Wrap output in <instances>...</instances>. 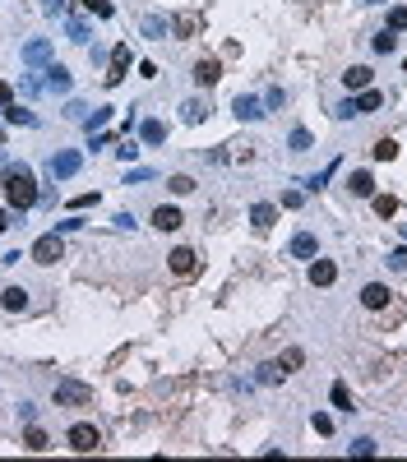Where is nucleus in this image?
Here are the masks:
<instances>
[{
	"instance_id": "nucleus-31",
	"label": "nucleus",
	"mask_w": 407,
	"mask_h": 462,
	"mask_svg": "<svg viewBox=\"0 0 407 462\" xmlns=\"http://www.w3.org/2000/svg\"><path fill=\"white\" fill-rule=\"evenodd\" d=\"M65 32H70V42H88V28H83L79 19H70V23H65Z\"/></svg>"
},
{
	"instance_id": "nucleus-14",
	"label": "nucleus",
	"mask_w": 407,
	"mask_h": 462,
	"mask_svg": "<svg viewBox=\"0 0 407 462\" xmlns=\"http://www.w3.org/2000/svg\"><path fill=\"white\" fill-rule=\"evenodd\" d=\"M292 254H297V259H315V254H319V241H315L310 231H297V236H292Z\"/></svg>"
},
{
	"instance_id": "nucleus-4",
	"label": "nucleus",
	"mask_w": 407,
	"mask_h": 462,
	"mask_svg": "<svg viewBox=\"0 0 407 462\" xmlns=\"http://www.w3.org/2000/svg\"><path fill=\"white\" fill-rule=\"evenodd\" d=\"M70 448H75V453H97V448H102L97 425H75V430H70Z\"/></svg>"
},
{
	"instance_id": "nucleus-26",
	"label": "nucleus",
	"mask_w": 407,
	"mask_h": 462,
	"mask_svg": "<svg viewBox=\"0 0 407 462\" xmlns=\"http://www.w3.org/2000/svg\"><path fill=\"white\" fill-rule=\"evenodd\" d=\"M333 407H338V412H352V393H347V384H333Z\"/></svg>"
},
{
	"instance_id": "nucleus-41",
	"label": "nucleus",
	"mask_w": 407,
	"mask_h": 462,
	"mask_svg": "<svg viewBox=\"0 0 407 462\" xmlns=\"http://www.w3.org/2000/svg\"><path fill=\"white\" fill-rule=\"evenodd\" d=\"M111 121V111L102 107V111H93V116H88V130H97V125H107Z\"/></svg>"
},
{
	"instance_id": "nucleus-5",
	"label": "nucleus",
	"mask_w": 407,
	"mask_h": 462,
	"mask_svg": "<svg viewBox=\"0 0 407 462\" xmlns=\"http://www.w3.org/2000/svg\"><path fill=\"white\" fill-rule=\"evenodd\" d=\"M126 70H130V46L116 42V46H111V61H107V83H111V88L126 79Z\"/></svg>"
},
{
	"instance_id": "nucleus-46",
	"label": "nucleus",
	"mask_w": 407,
	"mask_h": 462,
	"mask_svg": "<svg viewBox=\"0 0 407 462\" xmlns=\"http://www.w3.org/2000/svg\"><path fill=\"white\" fill-rule=\"evenodd\" d=\"M5 227H10V213H5V208H0V236H5Z\"/></svg>"
},
{
	"instance_id": "nucleus-45",
	"label": "nucleus",
	"mask_w": 407,
	"mask_h": 462,
	"mask_svg": "<svg viewBox=\"0 0 407 462\" xmlns=\"http://www.w3.org/2000/svg\"><path fill=\"white\" fill-rule=\"evenodd\" d=\"M389 263H393V268H407V250H393V254H389Z\"/></svg>"
},
{
	"instance_id": "nucleus-8",
	"label": "nucleus",
	"mask_w": 407,
	"mask_h": 462,
	"mask_svg": "<svg viewBox=\"0 0 407 462\" xmlns=\"http://www.w3.org/2000/svg\"><path fill=\"white\" fill-rule=\"evenodd\" d=\"M42 74H47V79H42V88H47V92H70V83H75L65 65H47Z\"/></svg>"
},
{
	"instance_id": "nucleus-36",
	"label": "nucleus",
	"mask_w": 407,
	"mask_h": 462,
	"mask_svg": "<svg viewBox=\"0 0 407 462\" xmlns=\"http://www.w3.org/2000/svg\"><path fill=\"white\" fill-rule=\"evenodd\" d=\"M5 116H10V121H19V125H32V121H37V116H32V111H23V107H10Z\"/></svg>"
},
{
	"instance_id": "nucleus-11",
	"label": "nucleus",
	"mask_w": 407,
	"mask_h": 462,
	"mask_svg": "<svg viewBox=\"0 0 407 462\" xmlns=\"http://www.w3.org/2000/svg\"><path fill=\"white\" fill-rule=\"evenodd\" d=\"M222 79V65L213 61V56H208V61H199L195 65V83H199V88H213V83H218Z\"/></svg>"
},
{
	"instance_id": "nucleus-27",
	"label": "nucleus",
	"mask_w": 407,
	"mask_h": 462,
	"mask_svg": "<svg viewBox=\"0 0 407 462\" xmlns=\"http://www.w3.org/2000/svg\"><path fill=\"white\" fill-rule=\"evenodd\" d=\"M375 213L379 217H393V213H398V199H393V194H375Z\"/></svg>"
},
{
	"instance_id": "nucleus-12",
	"label": "nucleus",
	"mask_w": 407,
	"mask_h": 462,
	"mask_svg": "<svg viewBox=\"0 0 407 462\" xmlns=\"http://www.w3.org/2000/svg\"><path fill=\"white\" fill-rule=\"evenodd\" d=\"M347 190H352L357 199H370V194H375V176H370V171H352V176H347Z\"/></svg>"
},
{
	"instance_id": "nucleus-25",
	"label": "nucleus",
	"mask_w": 407,
	"mask_h": 462,
	"mask_svg": "<svg viewBox=\"0 0 407 462\" xmlns=\"http://www.w3.org/2000/svg\"><path fill=\"white\" fill-rule=\"evenodd\" d=\"M370 153H375V162H393V157H398V143H393V139H379Z\"/></svg>"
},
{
	"instance_id": "nucleus-20",
	"label": "nucleus",
	"mask_w": 407,
	"mask_h": 462,
	"mask_svg": "<svg viewBox=\"0 0 407 462\" xmlns=\"http://www.w3.org/2000/svg\"><path fill=\"white\" fill-rule=\"evenodd\" d=\"M301 361H306V352H301V347H287V352L278 356V370L282 374H292V370H301Z\"/></svg>"
},
{
	"instance_id": "nucleus-1",
	"label": "nucleus",
	"mask_w": 407,
	"mask_h": 462,
	"mask_svg": "<svg viewBox=\"0 0 407 462\" xmlns=\"http://www.w3.org/2000/svg\"><path fill=\"white\" fill-rule=\"evenodd\" d=\"M0 190H5V203H10L14 213H28L32 203H37V181H32V171L23 167V162L5 167V176H0Z\"/></svg>"
},
{
	"instance_id": "nucleus-19",
	"label": "nucleus",
	"mask_w": 407,
	"mask_h": 462,
	"mask_svg": "<svg viewBox=\"0 0 407 462\" xmlns=\"http://www.w3.org/2000/svg\"><path fill=\"white\" fill-rule=\"evenodd\" d=\"M139 134H143V143H153V148H157V143L167 139V125H162V121H143Z\"/></svg>"
},
{
	"instance_id": "nucleus-43",
	"label": "nucleus",
	"mask_w": 407,
	"mask_h": 462,
	"mask_svg": "<svg viewBox=\"0 0 407 462\" xmlns=\"http://www.w3.org/2000/svg\"><path fill=\"white\" fill-rule=\"evenodd\" d=\"M0 107H14V88L10 83H0Z\"/></svg>"
},
{
	"instance_id": "nucleus-17",
	"label": "nucleus",
	"mask_w": 407,
	"mask_h": 462,
	"mask_svg": "<svg viewBox=\"0 0 407 462\" xmlns=\"http://www.w3.org/2000/svg\"><path fill=\"white\" fill-rule=\"evenodd\" d=\"M250 222H255V231H268L273 222H278V208H273V203H255V208H250Z\"/></svg>"
},
{
	"instance_id": "nucleus-30",
	"label": "nucleus",
	"mask_w": 407,
	"mask_h": 462,
	"mask_svg": "<svg viewBox=\"0 0 407 462\" xmlns=\"http://www.w3.org/2000/svg\"><path fill=\"white\" fill-rule=\"evenodd\" d=\"M393 46H398V37H393V32L384 28V32H379V37H375V51H379V56H389Z\"/></svg>"
},
{
	"instance_id": "nucleus-33",
	"label": "nucleus",
	"mask_w": 407,
	"mask_h": 462,
	"mask_svg": "<svg viewBox=\"0 0 407 462\" xmlns=\"http://www.w3.org/2000/svg\"><path fill=\"white\" fill-rule=\"evenodd\" d=\"M143 32H148V37H162V32H167V19H143Z\"/></svg>"
},
{
	"instance_id": "nucleus-47",
	"label": "nucleus",
	"mask_w": 407,
	"mask_h": 462,
	"mask_svg": "<svg viewBox=\"0 0 407 462\" xmlns=\"http://www.w3.org/2000/svg\"><path fill=\"white\" fill-rule=\"evenodd\" d=\"M366 5H379V0H366Z\"/></svg>"
},
{
	"instance_id": "nucleus-44",
	"label": "nucleus",
	"mask_w": 407,
	"mask_h": 462,
	"mask_svg": "<svg viewBox=\"0 0 407 462\" xmlns=\"http://www.w3.org/2000/svg\"><path fill=\"white\" fill-rule=\"evenodd\" d=\"M47 14H56V19H65V0H47Z\"/></svg>"
},
{
	"instance_id": "nucleus-18",
	"label": "nucleus",
	"mask_w": 407,
	"mask_h": 462,
	"mask_svg": "<svg viewBox=\"0 0 407 462\" xmlns=\"http://www.w3.org/2000/svg\"><path fill=\"white\" fill-rule=\"evenodd\" d=\"M236 116H241V121H259V116H264V102H259V97H236Z\"/></svg>"
},
{
	"instance_id": "nucleus-39",
	"label": "nucleus",
	"mask_w": 407,
	"mask_h": 462,
	"mask_svg": "<svg viewBox=\"0 0 407 462\" xmlns=\"http://www.w3.org/2000/svg\"><path fill=\"white\" fill-rule=\"evenodd\" d=\"M282 203H287V208H301V203H306V194H301V190H287V194H282Z\"/></svg>"
},
{
	"instance_id": "nucleus-21",
	"label": "nucleus",
	"mask_w": 407,
	"mask_h": 462,
	"mask_svg": "<svg viewBox=\"0 0 407 462\" xmlns=\"http://www.w3.org/2000/svg\"><path fill=\"white\" fill-rule=\"evenodd\" d=\"M343 83L347 88H370V70H366V65H352V70L343 74Z\"/></svg>"
},
{
	"instance_id": "nucleus-42",
	"label": "nucleus",
	"mask_w": 407,
	"mask_h": 462,
	"mask_svg": "<svg viewBox=\"0 0 407 462\" xmlns=\"http://www.w3.org/2000/svg\"><path fill=\"white\" fill-rule=\"evenodd\" d=\"M116 153L126 157V162H135V157H139V148H135V143H130V139H126V143H121V148H116Z\"/></svg>"
},
{
	"instance_id": "nucleus-10",
	"label": "nucleus",
	"mask_w": 407,
	"mask_h": 462,
	"mask_svg": "<svg viewBox=\"0 0 407 462\" xmlns=\"http://www.w3.org/2000/svg\"><path fill=\"white\" fill-rule=\"evenodd\" d=\"M333 277H338V263H329V259H319V254H315V259H310V282H315V287H333Z\"/></svg>"
},
{
	"instance_id": "nucleus-32",
	"label": "nucleus",
	"mask_w": 407,
	"mask_h": 462,
	"mask_svg": "<svg viewBox=\"0 0 407 462\" xmlns=\"http://www.w3.org/2000/svg\"><path fill=\"white\" fill-rule=\"evenodd\" d=\"M167 185H172V194H190V190H195V181H190V176H172Z\"/></svg>"
},
{
	"instance_id": "nucleus-23",
	"label": "nucleus",
	"mask_w": 407,
	"mask_h": 462,
	"mask_svg": "<svg viewBox=\"0 0 407 462\" xmlns=\"http://www.w3.org/2000/svg\"><path fill=\"white\" fill-rule=\"evenodd\" d=\"M181 116H186V125H199V121H204V116H208V107H204L199 97H190L186 107H181Z\"/></svg>"
},
{
	"instance_id": "nucleus-29",
	"label": "nucleus",
	"mask_w": 407,
	"mask_h": 462,
	"mask_svg": "<svg viewBox=\"0 0 407 462\" xmlns=\"http://www.w3.org/2000/svg\"><path fill=\"white\" fill-rule=\"evenodd\" d=\"M287 143H292V153H306V148H310V130H292Z\"/></svg>"
},
{
	"instance_id": "nucleus-37",
	"label": "nucleus",
	"mask_w": 407,
	"mask_h": 462,
	"mask_svg": "<svg viewBox=\"0 0 407 462\" xmlns=\"http://www.w3.org/2000/svg\"><path fill=\"white\" fill-rule=\"evenodd\" d=\"M352 453H357V458H370V453H375V439H357Z\"/></svg>"
},
{
	"instance_id": "nucleus-3",
	"label": "nucleus",
	"mask_w": 407,
	"mask_h": 462,
	"mask_svg": "<svg viewBox=\"0 0 407 462\" xmlns=\"http://www.w3.org/2000/svg\"><path fill=\"white\" fill-rule=\"evenodd\" d=\"M79 167H83V153H75V148H65V153H56V157L47 162V171L56 176V181H70Z\"/></svg>"
},
{
	"instance_id": "nucleus-35",
	"label": "nucleus",
	"mask_w": 407,
	"mask_h": 462,
	"mask_svg": "<svg viewBox=\"0 0 407 462\" xmlns=\"http://www.w3.org/2000/svg\"><path fill=\"white\" fill-rule=\"evenodd\" d=\"M282 102H287V92H282V88H268V92H264V107H273V111H278Z\"/></svg>"
},
{
	"instance_id": "nucleus-28",
	"label": "nucleus",
	"mask_w": 407,
	"mask_h": 462,
	"mask_svg": "<svg viewBox=\"0 0 407 462\" xmlns=\"http://www.w3.org/2000/svg\"><path fill=\"white\" fill-rule=\"evenodd\" d=\"M407 28V10H403V5H393V10H389V32H403Z\"/></svg>"
},
{
	"instance_id": "nucleus-13",
	"label": "nucleus",
	"mask_w": 407,
	"mask_h": 462,
	"mask_svg": "<svg viewBox=\"0 0 407 462\" xmlns=\"http://www.w3.org/2000/svg\"><path fill=\"white\" fill-rule=\"evenodd\" d=\"M361 305L366 310H384L389 305V287H384V282H370V287L361 292Z\"/></svg>"
},
{
	"instance_id": "nucleus-15",
	"label": "nucleus",
	"mask_w": 407,
	"mask_h": 462,
	"mask_svg": "<svg viewBox=\"0 0 407 462\" xmlns=\"http://www.w3.org/2000/svg\"><path fill=\"white\" fill-rule=\"evenodd\" d=\"M181 222H186V217H181V208H167V203H162V208H153V227L157 231H176Z\"/></svg>"
},
{
	"instance_id": "nucleus-2",
	"label": "nucleus",
	"mask_w": 407,
	"mask_h": 462,
	"mask_svg": "<svg viewBox=\"0 0 407 462\" xmlns=\"http://www.w3.org/2000/svg\"><path fill=\"white\" fill-rule=\"evenodd\" d=\"M93 402V388L79 384V379H56V407H83Z\"/></svg>"
},
{
	"instance_id": "nucleus-22",
	"label": "nucleus",
	"mask_w": 407,
	"mask_h": 462,
	"mask_svg": "<svg viewBox=\"0 0 407 462\" xmlns=\"http://www.w3.org/2000/svg\"><path fill=\"white\" fill-rule=\"evenodd\" d=\"M47 56H51L47 42H28V46H23V65H42Z\"/></svg>"
},
{
	"instance_id": "nucleus-16",
	"label": "nucleus",
	"mask_w": 407,
	"mask_h": 462,
	"mask_svg": "<svg viewBox=\"0 0 407 462\" xmlns=\"http://www.w3.org/2000/svg\"><path fill=\"white\" fill-rule=\"evenodd\" d=\"M0 305L10 310V314H19V310H28V292H23V287H5V292H0Z\"/></svg>"
},
{
	"instance_id": "nucleus-38",
	"label": "nucleus",
	"mask_w": 407,
	"mask_h": 462,
	"mask_svg": "<svg viewBox=\"0 0 407 462\" xmlns=\"http://www.w3.org/2000/svg\"><path fill=\"white\" fill-rule=\"evenodd\" d=\"M315 430H319V434H333V421L324 412H315Z\"/></svg>"
},
{
	"instance_id": "nucleus-40",
	"label": "nucleus",
	"mask_w": 407,
	"mask_h": 462,
	"mask_svg": "<svg viewBox=\"0 0 407 462\" xmlns=\"http://www.w3.org/2000/svg\"><path fill=\"white\" fill-rule=\"evenodd\" d=\"M176 32H181V37H190V32H195V19L181 14V19H176Z\"/></svg>"
},
{
	"instance_id": "nucleus-9",
	"label": "nucleus",
	"mask_w": 407,
	"mask_h": 462,
	"mask_svg": "<svg viewBox=\"0 0 407 462\" xmlns=\"http://www.w3.org/2000/svg\"><path fill=\"white\" fill-rule=\"evenodd\" d=\"M195 268H199V254H195V250H172V273L176 277H195Z\"/></svg>"
},
{
	"instance_id": "nucleus-7",
	"label": "nucleus",
	"mask_w": 407,
	"mask_h": 462,
	"mask_svg": "<svg viewBox=\"0 0 407 462\" xmlns=\"http://www.w3.org/2000/svg\"><path fill=\"white\" fill-rule=\"evenodd\" d=\"M379 102H384V97H379L375 88H361V97L357 102H343L338 116H366V111H379Z\"/></svg>"
},
{
	"instance_id": "nucleus-24",
	"label": "nucleus",
	"mask_w": 407,
	"mask_h": 462,
	"mask_svg": "<svg viewBox=\"0 0 407 462\" xmlns=\"http://www.w3.org/2000/svg\"><path fill=\"white\" fill-rule=\"evenodd\" d=\"M23 444H28L32 453H42V448H51V444H47V434L37 430V425H32V421H28V430H23Z\"/></svg>"
},
{
	"instance_id": "nucleus-6",
	"label": "nucleus",
	"mask_w": 407,
	"mask_h": 462,
	"mask_svg": "<svg viewBox=\"0 0 407 462\" xmlns=\"http://www.w3.org/2000/svg\"><path fill=\"white\" fill-rule=\"evenodd\" d=\"M61 254H65V245H61V236H56V231H47V236L32 245V263H56Z\"/></svg>"
},
{
	"instance_id": "nucleus-34",
	"label": "nucleus",
	"mask_w": 407,
	"mask_h": 462,
	"mask_svg": "<svg viewBox=\"0 0 407 462\" xmlns=\"http://www.w3.org/2000/svg\"><path fill=\"white\" fill-rule=\"evenodd\" d=\"M83 5H88L97 19H111V0H83Z\"/></svg>"
}]
</instances>
